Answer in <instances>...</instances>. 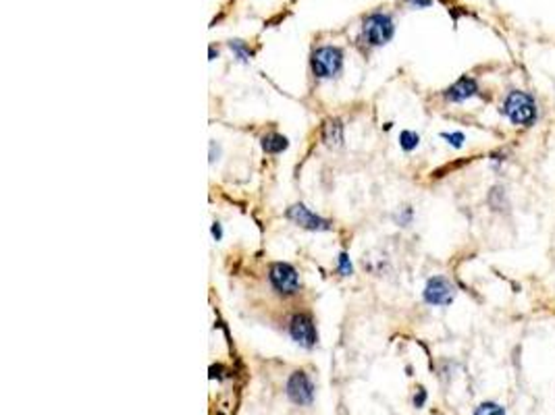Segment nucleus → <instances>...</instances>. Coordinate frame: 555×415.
Wrapping results in <instances>:
<instances>
[{
	"mask_svg": "<svg viewBox=\"0 0 555 415\" xmlns=\"http://www.w3.org/2000/svg\"><path fill=\"white\" fill-rule=\"evenodd\" d=\"M501 112L509 118L511 124L516 127H532L538 110H536V102L528 91L522 89H511L501 106Z\"/></svg>",
	"mask_w": 555,
	"mask_h": 415,
	"instance_id": "obj_1",
	"label": "nucleus"
},
{
	"mask_svg": "<svg viewBox=\"0 0 555 415\" xmlns=\"http://www.w3.org/2000/svg\"><path fill=\"white\" fill-rule=\"evenodd\" d=\"M310 66L314 77L333 79L343 66V52L337 46H320L312 52Z\"/></svg>",
	"mask_w": 555,
	"mask_h": 415,
	"instance_id": "obj_2",
	"label": "nucleus"
},
{
	"mask_svg": "<svg viewBox=\"0 0 555 415\" xmlns=\"http://www.w3.org/2000/svg\"><path fill=\"white\" fill-rule=\"evenodd\" d=\"M268 282L281 297H293L299 290V274L287 261H274L268 266Z\"/></svg>",
	"mask_w": 555,
	"mask_h": 415,
	"instance_id": "obj_3",
	"label": "nucleus"
},
{
	"mask_svg": "<svg viewBox=\"0 0 555 415\" xmlns=\"http://www.w3.org/2000/svg\"><path fill=\"white\" fill-rule=\"evenodd\" d=\"M395 33L393 19L387 12H372L364 19L362 35L370 46H385Z\"/></svg>",
	"mask_w": 555,
	"mask_h": 415,
	"instance_id": "obj_4",
	"label": "nucleus"
},
{
	"mask_svg": "<svg viewBox=\"0 0 555 415\" xmlns=\"http://www.w3.org/2000/svg\"><path fill=\"white\" fill-rule=\"evenodd\" d=\"M455 286L449 278L445 276H432L426 280L424 284V290H422V297L428 305H434V307H445L449 303H453L455 299Z\"/></svg>",
	"mask_w": 555,
	"mask_h": 415,
	"instance_id": "obj_5",
	"label": "nucleus"
},
{
	"mask_svg": "<svg viewBox=\"0 0 555 415\" xmlns=\"http://www.w3.org/2000/svg\"><path fill=\"white\" fill-rule=\"evenodd\" d=\"M285 218L291 220L295 226L299 228H306V230H312V232H324V230H331V220L314 214L310 208H306L303 203H293L287 208L285 212Z\"/></svg>",
	"mask_w": 555,
	"mask_h": 415,
	"instance_id": "obj_6",
	"label": "nucleus"
},
{
	"mask_svg": "<svg viewBox=\"0 0 555 415\" xmlns=\"http://www.w3.org/2000/svg\"><path fill=\"white\" fill-rule=\"evenodd\" d=\"M285 394L287 398L293 403V405H310L314 400V384L310 380V376L303 371V369H297L293 371L289 378H287V384H285Z\"/></svg>",
	"mask_w": 555,
	"mask_h": 415,
	"instance_id": "obj_7",
	"label": "nucleus"
},
{
	"mask_svg": "<svg viewBox=\"0 0 555 415\" xmlns=\"http://www.w3.org/2000/svg\"><path fill=\"white\" fill-rule=\"evenodd\" d=\"M289 336L293 342H297L303 349H312L318 342V332L314 326V320L308 313H293L289 320Z\"/></svg>",
	"mask_w": 555,
	"mask_h": 415,
	"instance_id": "obj_8",
	"label": "nucleus"
},
{
	"mask_svg": "<svg viewBox=\"0 0 555 415\" xmlns=\"http://www.w3.org/2000/svg\"><path fill=\"white\" fill-rule=\"evenodd\" d=\"M478 95V81L470 75H464L459 77L455 83H451L445 91H443V98L451 104H457V102H466L470 98Z\"/></svg>",
	"mask_w": 555,
	"mask_h": 415,
	"instance_id": "obj_9",
	"label": "nucleus"
},
{
	"mask_svg": "<svg viewBox=\"0 0 555 415\" xmlns=\"http://www.w3.org/2000/svg\"><path fill=\"white\" fill-rule=\"evenodd\" d=\"M320 137L326 145L331 147H339L343 143V122L339 118H326L322 122V131Z\"/></svg>",
	"mask_w": 555,
	"mask_h": 415,
	"instance_id": "obj_10",
	"label": "nucleus"
},
{
	"mask_svg": "<svg viewBox=\"0 0 555 415\" xmlns=\"http://www.w3.org/2000/svg\"><path fill=\"white\" fill-rule=\"evenodd\" d=\"M260 145L266 154H281L289 147V139L281 133H266L260 139Z\"/></svg>",
	"mask_w": 555,
	"mask_h": 415,
	"instance_id": "obj_11",
	"label": "nucleus"
},
{
	"mask_svg": "<svg viewBox=\"0 0 555 415\" xmlns=\"http://www.w3.org/2000/svg\"><path fill=\"white\" fill-rule=\"evenodd\" d=\"M229 48H231L233 56H235L239 62H249L252 56H254L252 48H249L245 42H241V39H233V42H229Z\"/></svg>",
	"mask_w": 555,
	"mask_h": 415,
	"instance_id": "obj_12",
	"label": "nucleus"
},
{
	"mask_svg": "<svg viewBox=\"0 0 555 415\" xmlns=\"http://www.w3.org/2000/svg\"><path fill=\"white\" fill-rule=\"evenodd\" d=\"M418 143H420L418 133H414V131H401V135H399V145H401L403 151H412V149H416Z\"/></svg>",
	"mask_w": 555,
	"mask_h": 415,
	"instance_id": "obj_13",
	"label": "nucleus"
},
{
	"mask_svg": "<svg viewBox=\"0 0 555 415\" xmlns=\"http://www.w3.org/2000/svg\"><path fill=\"white\" fill-rule=\"evenodd\" d=\"M474 415H505V409H503L499 403L486 400V403H480V405L476 407Z\"/></svg>",
	"mask_w": 555,
	"mask_h": 415,
	"instance_id": "obj_14",
	"label": "nucleus"
},
{
	"mask_svg": "<svg viewBox=\"0 0 555 415\" xmlns=\"http://www.w3.org/2000/svg\"><path fill=\"white\" fill-rule=\"evenodd\" d=\"M337 272H339L341 276H351V274H353V266H351L347 253H339V255H337Z\"/></svg>",
	"mask_w": 555,
	"mask_h": 415,
	"instance_id": "obj_15",
	"label": "nucleus"
},
{
	"mask_svg": "<svg viewBox=\"0 0 555 415\" xmlns=\"http://www.w3.org/2000/svg\"><path fill=\"white\" fill-rule=\"evenodd\" d=\"M441 137L447 139V143L453 145V147H461L464 141H466V135L464 133H441Z\"/></svg>",
	"mask_w": 555,
	"mask_h": 415,
	"instance_id": "obj_16",
	"label": "nucleus"
},
{
	"mask_svg": "<svg viewBox=\"0 0 555 415\" xmlns=\"http://www.w3.org/2000/svg\"><path fill=\"white\" fill-rule=\"evenodd\" d=\"M412 216H414L412 208H403V210L399 212V216H397V224H399V226H407V224L412 222Z\"/></svg>",
	"mask_w": 555,
	"mask_h": 415,
	"instance_id": "obj_17",
	"label": "nucleus"
},
{
	"mask_svg": "<svg viewBox=\"0 0 555 415\" xmlns=\"http://www.w3.org/2000/svg\"><path fill=\"white\" fill-rule=\"evenodd\" d=\"M424 403H426V390H424V388H418V390H416V394H414V407H418V409H420Z\"/></svg>",
	"mask_w": 555,
	"mask_h": 415,
	"instance_id": "obj_18",
	"label": "nucleus"
},
{
	"mask_svg": "<svg viewBox=\"0 0 555 415\" xmlns=\"http://www.w3.org/2000/svg\"><path fill=\"white\" fill-rule=\"evenodd\" d=\"M210 232H212V237H214V241H220V239H222V226H220L218 222H214V224H212V228H210Z\"/></svg>",
	"mask_w": 555,
	"mask_h": 415,
	"instance_id": "obj_19",
	"label": "nucleus"
},
{
	"mask_svg": "<svg viewBox=\"0 0 555 415\" xmlns=\"http://www.w3.org/2000/svg\"><path fill=\"white\" fill-rule=\"evenodd\" d=\"M412 6H416V8H426V6H430L432 4V0H407Z\"/></svg>",
	"mask_w": 555,
	"mask_h": 415,
	"instance_id": "obj_20",
	"label": "nucleus"
},
{
	"mask_svg": "<svg viewBox=\"0 0 555 415\" xmlns=\"http://www.w3.org/2000/svg\"><path fill=\"white\" fill-rule=\"evenodd\" d=\"M208 60H214V56H218V50H214V46H210V52H208Z\"/></svg>",
	"mask_w": 555,
	"mask_h": 415,
	"instance_id": "obj_21",
	"label": "nucleus"
}]
</instances>
